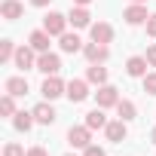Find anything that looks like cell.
Wrapping results in <instances>:
<instances>
[{
    "label": "cell",
    "instance_id": "cell-1",
    "mask_svg": "<svg viewBox=\"0 0 156 156\" xmlns=\"http://www.w3.org/2000/svg\"><path fill=\"white\" fill-rule=\"evenodd\" d=\"M67 144L86 150V147L92 144V129H89V126H70V129H67Z\"/></svg>",
    "mask_w": 156,
    "mask_h": 156
},
{
    "label": "cell",
    "instance_id": "cell-2",
    "mask_svg": "<svg viewBox=\"0 0 156 156\" xmlns=\"http://www.w3.org/2000/svg\"><path fill=\"white\" fill-rule=\"evenodd\" d=\"M37 70L46 73V76H52V73L61 70V58H58L55 52H40V55H37Z\"/></svg>",
    "mask_w": 156,
    "mask_h": 156
},
{
    "label": "cell",
    "instance_id": "cell-3",
    "mask_svg": "<svg viewBox=\"0 0 156 156\" xmlns=\"http://www.w3.org/2000/svg\"><path fill=\"white\" fill-rule=\"evenodd\" d=\"M64 28H67V16H61V12H49V16L43 19V31H49L52 37H61V34H67Z\"/></svg>",
    "mask_w": 156,
    "mask_h": 156
},
{
    "label": "cell",
    "instance_id": "cell-4",
    "mask_svg": "<svg viewBox=\"0 0 156 156\" xmlns=\"http://www.w3.org/2000/svg\"><path fill=\"white\" fill-rule=\"evenodd\" d=\"M34 52H37L34 46H19V49H16V58H12V61H16V67H22V70H31V67H37V58H34Z\"/></svg>",
    "mask_w": 156,
    "mask_h": 156
},
{
    "label": "cell",
    "instance_id": "cell-5",
    "mask_svg": "<svg viewBox=\"0 0 156 156\" xmlns=\"http://www.w3.org/2000/svg\"><path fill=\"white\" fill-rule=\"evenodd\" d=\"M40 92H43V95H46V98L52 101V98H58V95H64V92H67V86H64V83L58 80L55 73H52V76H46V80H43V86H40Z\"/></svg>",
    "mask_w": 156,
    "mask_h": 156
},
{
    "label": "cell",
    "instance_id": "cell-6",
    "mask_svg": "<svg viewBox=\"0 0 156 156\" xmlns=\"http://www.w3.org/2000/svg\"><path fill=\"white\" fill-rule=\"evenodd\" d=\"M83 55H86L92 64H101V61H107V55H110V52H107V46H104V43H95V40H92V43H86V46H83Z\"/></svg>",
    "mask_w": 156,
    "mask_h": 156
},
{
    "label": "cell",
    "instance_id": "cell-7",
    "mask_svg": "<svg viewBox=\"0 0 156 156\" xmlns=\"http://www.w3.org/2000/svg\"><path fill=\"white\" fill-rule=\"evenodd\" d=\"M104 135H107V141H113V144H122V141H126V135H129V129H126V119H113V122H107V126H104Z\"/></svg>",
    "mask_w": 156,
    "mask_h": 156
},
{
    "label": "cell",
    "instance_id": "cell-8",
    "mask_svg": "<svg viewBox=\"0 0 156 156\" xmlns=\"http://www.w3.org/2000/svg\"><path fill=\"white\" fill-rule=\"evenodd\" d=\"M73 104H80V101H86L89 98V86H86V80H70L67 83V92H64Z\"/></svg>",
    "mask_w": 156,
    "mask_h": 156
},
{
    "label": "cell",
    "instance_id": "cell-9",
    "mask_svg": "<svg viewBox=\"0 0 156 156\" xmlns=\"http://www.w3.org/2000/svg\"><path fill=\"white\" fill-rule=\"evenodd\" d=\"M122 19H126L129 25H147L150 16H147V6H144V3H132V6L122 12Z\"/></svg>",
    "mask_w": 156,
    "mask_h": 156
},
{
    "label": "cell",
    "instance_id": "cell-10",
    "mask_svg": "<svg viewBox=\"0 0 156 156\" xmlns=\"http://www.w3.org/2000/svg\"><path fill=\"white\" fill-rule=\"evenodd\" d=\"M95 98H98V107H116L119 104V95H116V89L113 86H98V92H95Z\"/></svg>",
    "mask_w": 156,
    "mask_h": 156
},
{
    "label": "cell",
    "instance_id": "cell-11",
    "mask_svg": "<svg viewBox=\"0 0 156 156\" xmlns=\"http://www.w3.org/2000/svg\"><path fill=\"white\" fill-rule=\"evenodd\" d=\"M89 34H92V40H95V43H104V46L113 40V28H110L107 22H98V25H92V28H89Z\"/></svg>",
    "mask_w": 156,
    "mask_h": 156
},
{
    "label": "cell",
    "instance_id": "cell-12",
    "mask_svg": "<svg viewBox=\"0 0 156 156\" xmlns=\"http://www.w3.org/2000/svg\"><path fill=\"white\" fill-rule=\"evenodd\" d=\"M55 116H58V113H55V110H52V104H46V101L34 107V119H37L40 126H52V122H55Z\"/></svg>",
    "mask_w": 156,
    "mask_h": 156
},
{
    "label": "cell",
    "instance_id": "cell-13",
    "mask_svg": "<svg viewBox=\"0 0 156 156\" xmlns=\"http://www.w3.org/2000/svg\"><path fill=\"white\" fill-rule=\"evenodd\" d=\"M22 12H25V6L19 3V0H3V6H0V16H3L6 22H16V19H22Z\"/></svg>",
    "mask_w": 156,
    "mask_h": 156
},
{
    "label": "cell",
    "instance_id": "cell-14",
    "mask_svg": "<svg viewBox=\"0 0 156 156\" xmlns=\"http://www.w3.org/2000/svg\"><path fill=\"white\" fill-rule=\"evenodd\" d=\"M126 73H129V76H147V58L132 55V58L126 61Z\"/></svg>",
    "mask_w": 156,
    "mask_h": 156
},
{
    "label": "cell",
    "instance_id": "cell-15",
    "mask_svg": "<svg viewBox=\"0 0 156 156\" xmlns=\"http://www.w3.org/2000/svg\"><path fill=\"white\" fill-rule=\"evenodd\" d=\"M89 19H92V16H89L86 6H73L70 16H67V22H70L73 28H89Z\"/></svg>",
    "mask_w": 156,
    "mask_h": 156
},
{
    "label": "cell",
    "instance_id": "cell-16",
    "mask_svg": "<svg viewBox=\"0 0 156 156\" xmlns=\"http://www.w3.org/2000/svg\"><path fill=\"white\" fill-rule=\"evenodd\" d=\"M6 92L16 95V98L28 95V80H25V76H9V80H6Z\"/></svg>",
    "mask_w": 156,
    "mask_h": 156
},
{
    "label": "cell",
    "instance_id": "cell-17",
    "mask_svg": "<svg viewBox=\"0 0 156 156\" xmlns=\"http://www.w3.org/2000/svg\"><path fill=\"white\" fill-rule=\"evenodd\" d=\"M49 37H52L49 31H34V34L28 37V43H31L37 52H49Z\"/></svg>",
    "mask_w": 156,
    "mask_h": 156
},
{
    "label": "cell",
    "instance_id": "cell-18",
    "mask_svg": "<svg viewBox=\"0 0 156 156\" xmlns=\"http://www.w3.org/2000/svg\"><path fill=\"white\" fill-rule=\"evenodd\" d=\"M86 126H89V129H104V126H107L104 107H95V110H89V113H86Z\"/></svg>",
    "mask_w": 156,
    "mask_h": 156
},
{
    "label": "cell",
    "instance_id": "cell-19",
    "mask_svg": "<svg viewBox=\"0 0 156 156\" xmlns=\"http://www.w3.org/2000/svg\"><path fill=\"white\" fill-rule=\"evenodd\" d=\"M34 122H37V119H34V110H31V113H25V110H22V113H16V116H12V126H16L19 132H31V126H34Z\"/></svg>",
    "mask_w": 156,
    "mask_h": 156
},
{
    "label": "cell",
    "instance_id": "cell-20",
    "mask_svg": "<svg viewBox=\"0 0 156 156\" xmlns=\"http://www.w3.org/2000/svg\"><path fill=\"white\" fill-rule=\"evenodd\" d=\"M86 80H89V83H98V86H104V83H107V67H101V64H92V67L86 70Z\"/></svg>",
    "mask_w": 156,
    "mask_h": 156
},
{
    "label": "cell",
    "instance_id": "cell-21",
    "mask_svg": "<svg viewBox=\"0 0 156 156\" xmlns=\"http://www.w3.org/2000/svg\"><path fill=\"white\" fill-rule=\"evenodd\" d=\"M83 49V40L76 34H61V52H80Z\"/></svg>",
    "mask_w": 156,
    "mask_h": 156
},
{
    "label": "cell",
    "instance_id": "cell-22",
    "mask_svg": "<svg viewBox=\"0 0 156 156\" xmlns=\"http://www.w3.org/2000/svg\"><path fill=\"white\" fill-rule=\"evenodd\" d=\"M116 113H119V119H126V122H129V119H135L138 107H135L132 101H119V104H116Z\"/></svg>",
    "mask_w": 156,
    "mask_h": 156
},
{
    "label": "cell",
    "instance_id": "cell-23",
    "mask_svg": "<svg viewBox=\"0 0 156 156\" xmlns=\"http://www.w3.org/2000/svg\"><path fill=\"white\" fill-rule=\"evenodd\" d=\"M16 95H3V98H0V113H3V116H16V101H12Z\"/></svg>",
    "mask_w": 156,
    "mask_h": 156
},
{
    "label": "cell",
    "instance_id": "cell-24",
    "mask_svg": "<svg viewBox=\"0 0 156 156\" xmlns=\"http://www.w3.org/2000/svg\"><path fill=\"white\" fill-rule=\"evenodd\" d=\"M9 58H16V46L12 40H3L0 43V61H9Z\"/></svg>",
    "mask_w": 156,
    "mask_h": 156
},
{
    "label": "cell",
    "instance_id": "cell-25",
    "mask_svg": "<svg viewBox=\"0 0 156 156\" xmlns=\"http://www.w3.org/2000/svg\"><path fill=\"white\" fill-rule=\"evenodd\" d=\"M3 156H28V153H25V150H22L16 141H9V144L3 147Z\"/></svg>",
    "mask_w": 156,
    "mask_h": 156
},
{
    "label": "cell",
    "instance_id": "cell-26",
    "mask_svg": "<svg viewBox=\"0 0 156 156\" xmlns=\"http://www.w3.org/2000/svg\"><path fill=\"white\" fill-rule=\"evenodd\" d=\"M144 92L147 95H156V73H147L144 76Z\"/></svg>",
    "mask_w": 156,
    "mask_h": 156
},
{
    "label": "cell",
    "instance_id": "cell-27",
    "mask_svg": "<svg viewBox=\"0 0 156 156\" xmlns=\"http://www.w3.org/2000/svg\"><path fill=\"white\" fill-rule=\"evenodd\" d=\"M83 156H107V153H104V147H98V144H89V147L83 150Z\"/></svg>",
    "mask_w": 156,
    "mask_h": 156
},
{
    "label": "cell",
    "instance_id": "cell-28",
    "mask_svg": "<svg viewBox=\"0 0 156 156\" xmlns=\"http://www.w3.org/2000/svg\"><path fill=\"white\" fill-rule=\"evenodd\" d=\"M147 37H156V12L147 19Z\"/></svg>",
    "mask_w": 156,
    "mask_h": 156
},
{
    "label": "cell",
    "instance_id": "cell-29",
    "mask_svg": "<svg viewBox=\"0 0 156 156\" xmlns=\"http://www.w3.org/2000/svg\"><path fill=\"white\" fill-rule=\"evenodd\" d=\"M144 58H147V64H150V67H156V46H150Z\"/></svg>",
    "mask_w": 156,
    "mask_h": 156
},
{
    "label": "cell",
    "instance_id": "cell-30",
    "mask_svg": "<svg viewBox=\"0 0 156 156\" xmlns=\"http://www.w3.org/2000/svg\"><path fill=\"white\" fill-rule=\"evenodd\" d=\"M28 156H49V153H46V147H31Z\"/></svg>",
    "mask_w": 156,
    "mask_h": 156
},
{
    "label": "cell",
    "instance_id": "cell-31",
    "mask_svg": "<svg viewBox=\"0 0 156 156\" xmlns=\"http://www.w3.org/2000/svg\"><path fill=\"white\" fill-rule=\"evenodd\" d=\"M34 6H49V0H31Z\"/></svg>",
    "mask_w": 156,
    "mask_h": 156
},
{
    "label": "cell",
    "instance_id": "cell-32",
    "mask_svg": "<svg viewBox=\"0 0 156 156\" xmlns=\"http://www.w3.org/2000/svg\"><path fill=\"white\" fill-rule=\"evenodd\" d=\"M73 3H76V6H86V3H92V0H73Z\"/></svg>",
    "mask_w": 156,
    "mask_h": 156
},
{
    "label": "cell",
    "instance_id": "cell-33",
    "mask_svg": "<svg viewBox=\"0 0 156 156\" xmlns=\"http://www.w3.org/2000/svg\"><path fill=\"white\" fill-rule=\"evenodd\" d=\"M150 141H153V144H156V129H153V132H150Z\"/></svg>",
    "mask_w": 156,
    "mask_h": 156
},
{
    "label": "cell",
    "instance_id": "cell-34",
    "mask_svg": "<svg viewBox=\"0 0 156 156\" xmlns=\"http://www.w3.org/2000/svg\"><path fill=\"white\" fill-rule=\"evenodd\" d=\"M132 3H147V0H132Z\"/></svg>",
    "mask_w": 156,
    "mask_h": 156
},
{
    "label": "cell",
    "instance_id": "cell-35",
    "mask_svg": "<svg viewBox=\"0 0 156 156\" xmlns=\"http://www.w3.org/2000/svg\"><path fill=\"white\" fill-rule=\"evenodd\" d=\"M67 156H73V153H67Z\"/></svg>",
    "mask_w": 156,
    "mask_h": 156
}]
</instances>
